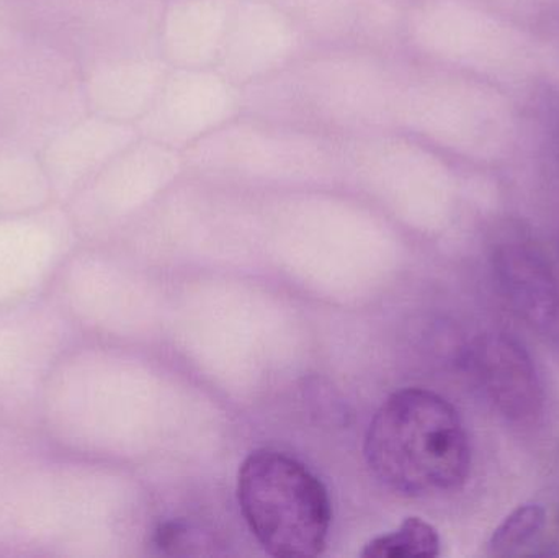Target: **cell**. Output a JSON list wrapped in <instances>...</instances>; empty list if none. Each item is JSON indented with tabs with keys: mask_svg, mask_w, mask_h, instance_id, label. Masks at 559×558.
Instances as JSON below:
<instances>
[{
	"mask_svg": "<svg viewBox=\"0 0 559 558\" xmlns=\"http://www.w3.org/2000/svg\"><path fill=\"white\" fill-rule=\"evenodd\" d=\"M403 94L391 52L306 49L282 71L242 88V114L344 140L393 131Z\"/></svg>",
	"mask_w": 559,
	"mask_h": 558,
	"instance_id": "obj_1",
	"label": "cell"
},
{
	"mask_svg": "<svg viewBox=\"0 0 559 558\" xmlns=\"http://www.w3.org/2000/svg\"><path fill=\"white\" fill-rule=\"evenodd\" d=\"M365 458L384 487L406 497L455 490L469 472L459 413L423 389L401 390L383 403L368 429Z\"/></svg>",
	"mask_w": 559,
	"mask_h": 558,
	"instance_id": "obj_2",
	"label": "cell"
},
{
	"mask_svg": "<svg viewBox=\"0 0 559 558\" xmlns=\"http://www.w3.org/2000/svg\"><path fill=\"white\" fill-rule=\"evenodd\" d=\"M242 514L265 553L278 558L321 556L331 503L321 482L295 459L255 451L239 471Z\"/></svg>",
	"mask_w": 559,
	"mask_h": 558,
	"instance_id": "obj_3",
	"label": "cell"
},
{
	"mask_svg": "<svg viewBox=\"0 0 559 558\" xmlns=\"http://www.w3.org/2000/svg\"><path fill=\"white\" fill-rule=\"evenodd\" d=\"M182 156L195 169L248 176H324L342 167L337 138L246 114Z\"/></svg>",
	"mask_w": 559,
	"mask_h": 558,
	"instance_id": "obj_4",
	"label": "cell"
},
{
	"mask_svg": "<svg viewBox=\"0 0 559 558\" xmlns=\"http://www.w3.org/2000/svg\"><path fill=\"white\" fill-rule=\"evenodd\" d=\"M153 104L147 130L180 153L245 111L242 88L215 68H170Z\"/></svg>",
	"mask_w": 559,
	"mask_h": 558,
	"instance_id": "obj_5",
	"label": "cell"
},
{
	"mask_svg": "<svg viewBox=\"0 0 559 558\" xmlns=\"http://www.w3.org/2000/svg\"><path fill=\"white\" fill-rule=\"evenodd\" d=\"M308 41L288 12L272 0H236L213 68L245 88L295 61Z\"/></svg>",
	"mask_w": 559,
	"mask_h": 558,
	"instance_id": "obj_6",
	"label": "cell"
},
{
	"mask_svg": "<svg viewBox=\"0 0 559 558\" xmlns=\"http://www.w3.org/2000/svg\"><path fill=\"white\" fill-rule=\"evenodd\" d=\"M309 46L391 52L401 26V0H278Z\"/></svg>",
	"mask_w": 559,
	"mask_h": 558,
	"instance_id": "obj_7",
	"label": "cell"
},
{
	"mask_svg": "<svg viewBox=\"0 0 559 558\" xmlns=\"http://www.w3.org/2000/svg\"><path fill=\"white\" fill-rule=\"evenodd\" d=\"M476 376L492 405L515 422L535 418L542 408V387L531 357L504 334H489L473 349Z\"/></svg>",
	"mask_w": 559,
	"mask_h": 558,
	"instance_id": "obj_8",
	"label": "cell"
},
{
	"mask_svg": "<svg viewBox=\"0 0 559 558\" xmlns=\"http://www.w3.org/2000/svg\"><path fill=\"white\" fill-rule=\"evenodd\" d=\"M236 0H169L159 45L170 68H213Z\"/></svg>",
	"mask_w": 559,
	"mask_h": 558,
	"instance_id": "obj_9",
	"label": "cell"
},
{
	"mask_svg": "<svg viewBox=\"0 0 559 558\" xmlns=\"http://www.w3.org/2000/svg\"><path fill=\"white\" fill-rule=\"evenodd\" d=\"M496 261L502 287L518 311L538 327L557 323L558 285L544 259L527 246L511 245Z\"/></svg>",
	"mask_w": 559,
	"mask_h": 558,
	"instance_id": "obj_10",
	"label": "cell"
},
{
	"mask_svg": "<svg viewBox=\"0 0 559 558\" xmlns=\"http://www.w3.org/2000/svg\"><path fill=\"white\" fill-rule=\"evenodd\" d=\"M439 550L437 531L419 518H409L396 533L371 541L361 557H436L439 556Z\"/></svg>",
	"mask_w": 559,
	"mask_h": 558,
	"instance_id": "obj_11",
	"label": "cell"
},
{
	"mask_svg": "<svg viewBox=\"0 0 559 558\" xmlns=\"http://www.w3.org/2000/svg\"><path fill=\"white\" fill-rule=\"evenodd\" d=\"M545 524L544 508L527 504L519 508L495 531L491 549L495 554L511 553L537 536Z\"/></svg>",
	"mask_w": 559,
	"mask_h": 558,
	"instance_id": "obj_12",
	"label": "cell"
},
{
	"mask_svg": "<svg viewBox=\"0 0 559 558\" xmlns=\"http://www.w3.org/2000/svg\"><path fill=\"white\" fill-rule=\"evenodd\" d=\"M272 2H278V0H272Z\"/></svg>",
	"mask_w": 559,
	"mask_h": 558,
	"instance_id": "obj_13",
	"label": "cell"
}]
</instances>
